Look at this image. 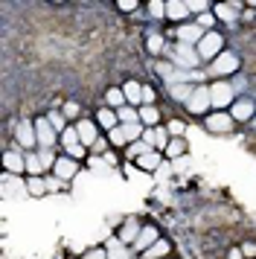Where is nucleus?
Here are the masks:
<instances>
[{"label": "nucleus", "instance_id": "14", "mask_svg": "<svg viewBox=\"0 0 256 259\" xmlns=\"http://www.w3.org/2000/svg\"><path fill=\"white\" fill-rule=\"evenodd\" d=\"M166 18L175 21L178 26L189 24V21H186V18H189V6H186L184 0H169V3H166Z\"/></svg>", "mask_w": 256, "mask_h": 259}, {"label": "nucleus", "instance_id": "22", "mask_svg": "<svg viewBox=\"0 0 256 259\" xmlns=\"http://www.w3.org/2000/svg\"><path fill=\"white\" fill-rule=\"evenodd\" d=\"M26 189H29V195L32 198H41V195H47V178H26Z\"/></svg>", "mask_w": 256, "mask_h": 259}, {"label": "nucleus", "instance_id": "8", "mask_svg": "<svg viewBox=\"0 0 256 259\" xmlns=\"http://www.w3.org/2000/svg\"><path fill=\"white\" fill-rule=\"evenodd\" d=\"M209 70L216 73V76H227V73H236V70H239V59H236L233 53H221L219 59L209 64Z\"/></svg>", "mask_w": 256, "mask_h": 259}, {"label": "nucleus", "instance_id": "2", "mask_svg": "<svg viewBox=\"0 0 256 259\" xmlns=\"http://www.w3.org/2000/svg\"><path fill=\"white\" fill-rule=\"evenodd\" d=\"M233 122H236V119L230 117V111H216V114L207 117V128L212 131V134H230Z\"/></svg>", "mask_w": 256, "mask_h": 259}, {"label": "nucleus", "instance_id": "28", "mask_svg": "<svg viewBox=\"0 0 256 259\" xmlns=\"http://www.w3.org/2000/svg\"><path fill=\"white\" fill-rule=\"evenodd\" d=\"M184 152H186V143H184V137H172V143L166 146V157H181Z\"/></svg>", "mask_w": 256, "mask_h": 259}, {"label": "nucleus", "instance_id": "9", "mask_svg": "<svg viewBox=\"0 0 256 259\" xmlns=\"http://www.w3.org/2000/svg\"><path fill=\"white\" fill-rule=\"evenodd\" d=\"M53 172H56L58 181H70V178H76L79 172V160H73V157H56V166H53Z\"/></svg>", "mask_w": 256, "mask_h": 259}, {"label": "nucleus", "instance_id": "5", "mask_svg": "<svg viewBox=\"0 0 256 259\" xmlns=\"http://www.w3.org/2000/svg\"><path fill=\"white\" fill-rule=\"evenodd\" d=\"M204 35H207V32H204V29H201L195 21H192V24H181V26H178V41H181L184 47H186V44L198 47V41H201Z\"/></svg>", "mask_w": 256, "mask_h": 259}, {"label": "nucleus", "instance_id": "13", "mask_svg": "<svg viewBox=\"0 0 256 259\" xmlns=\"http://www.w3.org/2000/svg\"><path fill=\"white\" fill-rule=\"evenodd\" d=\"M157 239H160V233H157V230H154V227H151V224H146V227H143V230H140V236H137V242H134V253H137L140 250V256H143V253H146V250H149L151 245H154V242H157Z\"/></svg>", "mask_w": 256, "mask_h": 259}, {"label": "nucleus", "instance_id": "21", "mask_svg": "<svg viewBox=\"0 0 256 259\" xmlns=\"http://www.w3.org/2000/svg\"><path fill=\"white\" fill-rule=\"evenodd\" d=\"M105 99H108V105L114 108V111H119V108H125V105H128L125 91H122V88H111V91L105 94Z\"/></svg>", "mask_w": 256, "mask_h": 259}, {"label": "nucleus", "instance_id": "44", "mask_svg": "<svg viewBox=\"0 0 256 259\" xmlns=\"http://www.w3.org/2000/svg\"><path fill=\"white\" fill-rule=\"evenodd\" d=\"M151 102H154V91L143 84V105H151Z\"/></svg>", "mask_w": 256, "mask_h": 259}, {"label": "nucleus", "instance_id": "39", "mask_svg": "<svg viewBox=\"0 0 256 259\" xmlns=\"http://www.w3.org/2000/svg\"><path fill=\"white\" fill-rule=\"evenodd\" d=\"M116 6H119L122 12H137V9H140V3H137V0H119Z\"/></svg>", "mask_w": 256, "mask_h": 259}, {"label": "nucleus", "instance_id": "30", "mask_svg": "<svg viewBox=\"0 0 256 259\" xmlns=\"http://www.w3.org/2000/svg\"><path fill=\"white\" fill-rule=\"evenodd\" d=\"M216 21H219V18H216L212 12H204V15H198V18H195V24L201 26L204 32H212V26H216Z\"/></svg>", "mask_w": 256, "mask_h": 259}, {"label": "nucleus", "instance_id": "46", "mask_svg": "<svg viewBox=\"0 0 256 259\" xmlns=\"http://www.w3.org/2000/svg\"><path fill=\"white\" fill-rule=\"evenodd\" d=\"M242 247H230V253H227V259H242Z\"/></svg>", "mask_w": 256, "mask_h": 259}, {"label": "nucleus", "instance_id": "17", "mask_svg": "<svg viewBox=\"0 0 256 259\" xmlns=\"http://www.w3.org/2000/svg\"><path fill=\"white\" fill-rule=\"evenodd\" d=\"M140 122L149 125V128H157V125H160V111L154 105H143L140 108Z\"/></svg>", "mask_w": 256, "mask_h": 259}, {"label": "nucleus", "instance_id": "42", "mask_svg": "<svg viewBox=\"0 0 256 259\" xmlns=\"http://www.w3.org/2000/svg\"><path fill=\"white\" fill-rule=\"evenodd\" d=\"M178 56L186 61V67H192V61L198 59V56H192V53H189V50H184V47H178Z\"/></svg>", "mask_w": 256, "mask_h": 259}, {"label": "nucleus", "instance_id": "31", "mask_svg": "<svg viewBox=\"0 0 256 259\" xmlns=\"http://www.w3.org/2000/svg\"><path fill=\"white\" fill-rule=\"evenodd\" d=\"M108 143H111V146H114V149H116V146H125V131H122V125H116V128L114 131H108Z\"/></svg>", "mask_w": 256, "mask_h": 259}, {"label": "nucleus", "instance_id": "15", "mask_svg": "<svg viewBox=\"0 0 256 259\" xmlns=\"http://www.w3.org/2000/svg\"><path fill=\"white\" fill-rule=\"evenodd\" d=\"M140 227L137 224V219H128L125 224H122V230H119V242H125V245H134L137 242V236H140Z\"/></svg>", "mask_w": 256, "mask_h": 259}, {"label": "nucleus", "instance_id": "38", "mask_svg": "<svg viewBox=\"0 0 256 259\" xmlns=\"http://www.w3.org/2000/svg\"><path fill=\"white\" fill-rule=\"evenodd\" d=\"M81 259H108V253H105V247H91Z\"/></svg>", "mask_w": 256, "mask_h": 259}, {"label": "nucleus", "instance_id": "11", "mask_svg": "<svg viewBox=\"0 0 256 259\" xmlns=\"http://www.w3.org/2000/svg\"><path fill=\"white\" fill-rule=\"evenodd\" d=\"M76 128H79V140L84 149H93L96 140H99V134H96V122L93 119H79L76 122Z\"/></svg>", "mask_w": 256, "mask_h": 259}, {"label": "nucleus", "instance_id": "26", "mask_svg": "<svg viewBox=\"0 0 256 259\" xmlns=\"http://www.w3.org/2000/svg\"><path fill=\"white\" fill-rule=\"evenodd\" d=\"M61 143H64V152H67V149H73V146H81L79 128H76V125H67V128L61 131Z\"/></svg>", "mask_w": 256, "mask_h": 259}, {"label": "nucleus", "instance_id": "43", "mask_svg": "<svg viewBox=\"0 0 256 259\" xmlns=\"http://www.w3.org/2000/svg\"><path fill=\"white\" fill-rule=\"evenodd\" d=\"M84 152H88L84 146H73V149H67V154L73 157V160H81V157H84Z\"/></svg>", "mask_w": 256, "mask_h": 259}, {"label": "nucleus", "instance_id": "35", "mask_svg": "<svg viewBox=\"0 0 256 259\" xmlns=\"http://www.w3.org/2000/svg\"><path fill=\"white\" fill-rule=\"evenodd\" d=\"M186 6H189V12H198V15L212 12V6H209V3H204V0H195V3H186Z\"/></svg>", "mask_w": 256, "mask_h": 259}, {"label": "nucleus", "instance_id": "34", "mask_svg": "<svg viewBox=\"0 0 256 259\" xmlns=\"http://www.w3.org/2000/svg\"><path fill=\"white\" fill-rule=\"evenodd\" d=\"M166 128H169V134H172V137H184L186 125H184V122H181V119H172V122H169Z\"/></svg>", "mask_w": 256, "mask_h": 259}, {"label": "nucleus", "instance_id": "18", "mask_svg": "<svg viewBox=\"0 0 256 259\" xmlns=\"http://www.w3.org/2000/svg\"><path fill=\"white\" fill-rule=\"evenodd\" d=\"M122 91H125V99H128V105H131V108L143 102V84H137L134 79L122 84Z\"/></svg>", "mask_w": 256, "mask_h": 259}, {"label": "nucleus", "instance_id": "6", "mask_svg": "<svg viewBox=\"0 0 256 259\" xmlns=\"http://www.w3.org/2000/svg\"><path fill=\"white\" fill-rule=\"evenodd\" d=\"M15 140H18L21 149H32V146H38L35 122H18V128H15Z\"/></svg>", "mask_w": 256, "mask_h": 259}, {"label": "nucleus", "instance_id": "32", "mask_svg": "<svg viewBox=\"0 0 256 259\" xmlns=\"http://www.w3.org/2000/svg\"><path fill=\"white\" fill-rule=\"evenodd\" d=\"M47 119H50V122H53V128L58 131V134H61V131H64V114H61V111H50V114H47Z\"/></svg>", "mask_w": 256, "mask_h": 259}, {"label": "nucleus", "instance_id": "33", "mask_svg": "<svg viewBox=\"0 0 256 259\" xmlns=\"http://www.w3.org/2000/svg\"><path fill=\"white\" fill-rule=\"evenodd\" d=\"M149 12H151V18H166V3L151 0V3H149Z\"/></svg>", "mask_w": 256, "mask_h": 259}, {"label": "nucleus", "instance_id": "1", "mask_svg": "<svg viewBox=\"0 0 256 259\" xmlns=\"http://www.w3.org/2000/svg\"><path fill=\"white\" fill-rule=\"evenodd\" d=\"M195 53H198V59H201V61H216L221 53H224V38L212 29V32H207V35L198 41Z\"/></svg>", "mask_w": 256, "mask_h": 259}, {"label": "nucleus", "instance_id": "19", "mask_svg": "<svg viewBox=\"0 0 256 259\" xmlns=\"http://www.w3.org/2000/svg\"><path fill=\"white\" fill-rule=\"evenodd\" d=\"M163 256H169V242H166V239H157L140 259H163Z\"/></svg>", "mask_w": 256, "mask_h": 259}, {"label": "nucleus", "instance_id": "3", "mask_svg": "<svg viewBox=\"0 0 256 259\" xmlns=\"http://www.w3.org/2000/svg\"><path fill=\"white\" fill-rule=\"evenodd\" d=\"M186 108H189L192 114H204L207 108H212V96H209V88H207V84L195 88V94H192V99L186 102Z\"/></svg>", "mask_w": 256, "mask_h": 259}, {"label": "nucleus", "instance_id": "40", "mask_svg": "<svg viewBox=\"0 0 256 259\" xmlns=\"http://www.w3.org/2000/svg\"><path fill=\"white\" fill-rule=\"evenodd\" d=\"M58 189H64V181H58V178H47V192H58Z\"/></svg>", "mask_w": 256, "mask_h": 259}, {"label": "nucleus", "instance_id": "41", "mask_svg": "<svg viewBox=\"0 0 256 259\" xmlns=\"http://www.w3.org/2000/svg\"><path fill=\"white\" fill-rule=\"evenodd\" d=\"M143 140L149 143L151 149H154V146H157V128H146V134H143Z\"/></svg>", "mask_w": 256, "mask_h": 259}, {"label": "nucleus", "instance_id": "10", "mask_svg": "<svg viewBox=\"0 0 256 259\" xmlns=\"http://www.w3.org/2000/svg\"><path fill=\"white\" fill-rule=\"evenodd\" d=\"M35 134H38V143H41L44 149H50V146L56 143V128H53V122H50L47 117L35 119Z\"/></svg>", "mask_w": 256, "mask_h": 259}, {"label": "nucleus", "instance_id": "27", "mask_svg": "<svg viewBox=\"0 0 256 259\" xmlns=\"http://www.w3.org/2000/svg\"><path fill=\"white\" fill-rule=\"evenodd\" d=\"M140 169H146V172H154L157 166H160V152H149V154H143L137 160Z\"/></svg>", "mask_w": 256, "mask_h": 259}, {"label": "nucleus", "instance_id": "12", "mask_svg": "<svg viewBox=\"0 0 256 259\" xmlns=\"http://www.w3.org/2000/svg\"><path fill=\"white\" fill-rule=\"evenodd\" d=\"M3 169H6L9 175H21V172H26V157H23L18 149H12V152L3 154Z\"/></svg>", "mask_w": 256, "mask_h": 259}, {"label": "nucleus", "instance_id": "47", "mask_svg": "<svg viewBox=\"0 0 256 259\" xmlns=\"http://www.w3.org/2000/svg\"><path fill=\"white\" fill-rule=\"evenodd\" d=\"M253 128H256V117H253Z\"/></svg>", "mask_w": 256, "mask_h": 259}, {"label": "nucleus", "instance_id": "24", "mask_svg": "<svg viewBox=\"0 0 256 259\" xmlns=\"http://www.w3.org/2000/svg\"><path fill=\"white\" fill-rule=\"evenodd\" d=\"M149 152H154V149H151L149 143H146V140H137V143H131V146H128L125 157H131V160H134V163H137L140 157H143V154H149Z\"/></svg>", "mask_w": 256, "mask_h": 259}, {"label": "nucleus", "instance_id": "37", "mask_svg": "<svg viewBox=\"0 0 256 259\" xmlns=\"http://www.w3.org/2000/svg\"><path fill=\"white\" fill-rule=\"evenodd\" d=\"M146 47H149V53H154V56H157V53L163 50V38L160 35H149V44H146Z\"/></svg>", "mask_w": 256, "mask_h": 259}, {"label": "nucleus", "instance_id": "25", "mask_svg": "<svg viewBox=\"0 0 256 259\" xmlns=\"http://www.w3.org/2000/svg\"><path fill=\"white\" fill-rule=\"evenodd\" d=\"M116 117H119V125H134V122H140V111L131 108V105H125V108L116 111Z\"/></svg>", "mask_w": 256, "mask_h": 259}, {"label": "nucleus", "instance_id": "36", "mask_svg": "<svg viewBox=\"0 0 256 259\" xmlns=\"http://www.w3.org/2000/svg\"><path fill=\"white\" fill-rule=\"evenodd\" d=\"M61 114H64V117H79V114H81L79 102H64V108H61Z\"/></svg>", "mask_w": 256, "mask_h": 259}, {"label": "nucleus", "instance_id": "23", "mask_svg": "<svg viewBox=\"0 0 256 259\" xmlns=\"http://www.w3.org/2000/svg\"><path fill=\"white\" fill-rule=\"evenodd\" d=\"M192 94H195V88H192V84H186V82H175L172 84V96L178 99V102H189Z\"/></svg>", "mask_w": 256, "mask_h": 259}, {"label": "nucleus", "instance_id": "4", "mask_svg": "<svg viewBox=\"0 0 256 259\" xmlns=\"http://www.w3.org/2000/svg\"><path fill=\"white\" fill-rule=\"evenodd\" d=\"M209 96H212V108H227L233 105V88L227 82L209 84Z\"/></svg>", "mask_w": 256, "mask_h": 259}, {"label": "nucleus", "instance_id": "20", "mask_svg": "<svg viewBox=\"0 0 256 259\" xmlns=\"http://www.w3.org/2000/svg\"><path fill=\"white\" fill-rule=\"evenodd\" d=\"M236 9H242V6H239V3H216V6H212V15L221 18V21H233V18H236Z\"/></svg>", "mask_w": 256, "mask_h": 259}, {"label": "nucleus", "instance_id": "16", "mask_svg": "<svg viewBox=\"0 0 256 259\" xmlns=\"http://www.w3.org/2000/svg\"><path fill=\"white\" fill-rule=\"evenodd\" d=\"M96 125H102L105 131H114L119 125V117H116L114 108H102L99 114H96Z\"/></svg>", "mask_w": 256, "mask_h": 259}, {"label": "nucleus", "instance_id": "29", "mask_svg": "<svg viewBox=\"0 0 256 259\" xmlns=\"http://www.w3.org/2000/svg\"><path fill=\"white\" fill-rule=\"evenodd\" d=\"M41 169H44L41 157H38V154H26V172H29V178H38Z\"/></svg>", "mask_w": 256, "mask_h": 259}, {"label": "nucleus", "instance_id": "45", "mask_svg": "<svg viewBox=\"0 0 256 259\" xmlns=\"http://www.w3.org/2000/svg\"><path fill=\"white\" fill-rule=\"evenodd\" d=\"M242 253H244L247 259H253V256H256V245H253V242H247V245H242Z\"/></svg>", "mask_w": 256, "mask_h": 259}, {"label": "nucleus", "instance_id": "7", "mask_svg": "<svg viewBox=\"0 0 256 259\" xmlns=\"http://www.w3.org/2000/svg\"><path fill=\"white\" fill-rule=\"evenodd\" d=\"M230 117L236 122H244V119H253L256 117V102L253 99H236L230 105Z\"/></svg>", "mask_w": 256, "mask_h": 259}]
</instances>
